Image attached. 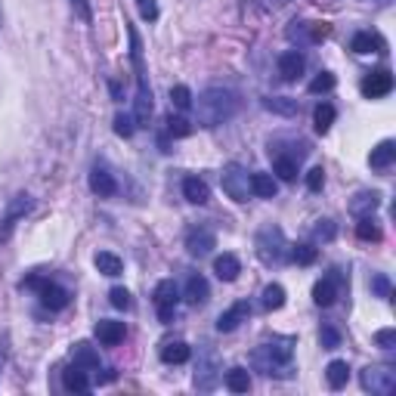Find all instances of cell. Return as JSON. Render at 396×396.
Instances as JSON below:
<instances>
[{"label":"cell","mask_w":396,"mask_h":396,"mask_svg":"<svg viewBox=\"0 0 396 396\" xmlns=\"http://www.w3.org/2000/svg\"><path fill=\"white\" fill-rule=\"evenodd\" d=\"M322 186H325V171H322V167H313V171L307 174V189L310 192H319Z\"/></svg>","instance_id":"f6af8a7d"},{"label":"cell","mask_w":396,"mask_h":396,"mask_svg":"<svg viewBox=\"0 0 396 396\" xmlns=\"http://www.w3.org/2000/svg\"><path fill=\"white\" fill-rule=\"evenodd\" d=\"M350 50H353V53H359V56H366V53H381V50H384V40L378 38V35H372V31H359V35H353Z\"/></svg>","instance_id":"2e32d148"},{"label":"cell","mask_w":396,"mask_h":396,"mask_svg":"<svg viewBox=\"0 0 396 396\" xmlns=\"http://www.w3.org/2000/svg\"><path fill=\"white\" fill-rule=\"evenodd\" d=\"M313 235L319 242H332L334 235H338V230H334V223L332 220H319L316 226H313Z\"/></svg>","instance_id":"b9f144b4"},{"label":"cell","mask_w":396,"mask_h":396,"mask_svg":"<svg viewBox=\"0 0 396 396\" xmlns=\"http://www.w3.org/2000/svg\"><path fill=\"white\" fill-rule=\"evenodd\" d=\"M128 35H130V62H133V72H137V112H133V121H137L140 128H149L152 87H149V78H146V65H142V44H140L137 28H128Z\"/></svg>","instance_id":"7a4b0ae2"},{"label":"cell","mask_w":396,"mask_h":396,"mask_svg":"<svg viewBox=\"0 0 396 396\" xmlns=\"http://www.w3.org/2000/svg\"><path fill=\"white\" fill-rule=\"evenodd\" d=\"M137 10H140V16L146 22H155L158 19V4H155V0H137Z\"/></svg>","instance_id":"ee69618b"},{"label":"cell","mask_w":396,"mask_h":396,"mask_svg":"<svg viewBox=\"0 0 396 396\" xmlns=\"http://www.w3.org/2000/svg\"><path fill=\"white\" fill-rule=\"evenodd\" d=\"M313 124H316V133H328L332 130V124H334V106H316V112H313Z\"/></svg>","instance_id":"f546056e"},{"label":"cell","mask_w":396,"mask_h":396,"mask_svg":"<svg viewBox=\"0 0 396 396\" xmlns=\"http://www.w3.org/2000/svg\"><path fill=\"white\" fill-rule=\"evenodd\" d=\"M393 158H396V142L393 140H384V142H378V146L372 149V155H368V164L378 167V171H384V167L393 164Z\"/></svg>","instance_id":"ac0fdd59"},{"label":"cell","mask_w":396,"mask_h":396,"mask_svg":"<svg viewBox=\"0 0 396 396\" xmlns=\"http://www.w3.org/2000/svg\"><path fill=\"white\" fill-rule=\"evenodd\" d=\"M183 196H186V201H192V205H208L210 189L205 180H198V176H186V180H183Z\"/></svg>","instance_id":"e0dca14e"},{"label":"cell","mask_w":396,"mask_h":396,"mask_svg":"<svg viewBox=\"0 0 396 396\" xmlns=\"http://www.w3.org/2000/svg\"><path fill=\"white\" fill-rule=\"evenodd\" d=\"M285 307V288L282 285H266L264 288V310H282Z\"/></svg>","instance_id":"d6a6232c"},{"label":"cell","mask_w":396,"mask_h":396,"mask_svg":"<svg viewBox=\"0 0 396 396\" xmlns=\"http://www.w3.org/2000/svg\"><path fill=\"white\" fill-rule=\"evenodd\" d=\"M291 353H294V338H273L257 347L254 366L264 368V375H282L279 368L291 366Z\"/></svg>","instance_id":"3957f363"},{"label":"cell","mask_w":396,"mask_h":396,"mask_svg":"<svg viewBox=\"0 0 396 396\" xmlns=\"http://www.w3.org/2000/svg\"><path fill=\"white\" fill-rule=\"evenodd\" d=\"M264 108L273 115H282V118H294L298 115V99H288V96H269L264 99Z\"/></svg>","instance_id":"cb8c5ba5"},{"label":"cell","mask_w":396,"mask_h":396,"mask_svg":"<svg viewBox=\"0 0 396 396\" xmlns=\"http://www.w3.org/2000/svg\"><path fill=\"white\" fill-rule=\"evenodd\" d=\"M108 90H112V96H115V99H124V94H121V84H118V81L108 84Z\"/></svg>","instance_id":"c3c4849f"},{"label":"cell","mask_w":396,"mask_h":396,"mask_svg":"<svg viewBox=\"0 0 396 396\" xmlns=\"http://www.w3.org/2000/svg\"><path fill=\"white\" fill-rule=\"evenodd\" d=\"M375 344L381 350H390L396 344V332H393V328H381V332H375Z\"/></svg>","instance_id":"7dc6e473"},{"label":"cell","mask_w":396,"mask_h":396,"mask_svg":"<svg viewBox=\"0 0 396 396\" xmlns=\"http://www.w3.org/2000/svg\"><path fill=\"white\" fill-rule=\"evenodd\" d=\"M28 288H38L40 291V303H44L47 310H65L69 307V291L65 288H59V285L53 282H44V279H38V276H31L28 282Z\"/></svg>","instance_id":"52a82bcc"},{"label":"cell","mask_w":396,"mask_h":396,"mask_svg":"<svg viewBox=\"0 0 396 396\" xmlns=\"http://www.w3.org/2000/svg\"><path fill=\"white\" fill-rule=\"evenodd\" d=\"M74 366H81V368H96L99 366V356L94 353V347L90 344H74Z\"/></svg>","instance_id":"4dcf8cb0"},{"label":"cell","mask_w":396,"mask_h":396,"mask_svg":"<svg viewBox=\"0 0 396 396\" xmlns=\"http://www.w3.org/2000/svg\"><path fill=\"white\" fill-rule=\"evenodd\" d=\"M94 264H96L99 273L108 276V279H115V276L124 273V260L118 254H112V251H99V254L94 257Z\"/></svg>","instance_id":"d6986e66"},{"label":"cell","mask_w":396,"mask_h":396,"mask_svg":"<svg viewBox=\"0 0 396 396\" xmlns=\"http://www.w3.org/2000/svg\"><path fill=\"white\" fill-rule=\"evenodd\" d=\"M359 90H362V96L366 99H381L387 96L393 90V74L390 72H372V74H366L359 84Z\"/></svg>","instance_id":"9c48e42d"},{"label":"cell","mask_w":396,"mask_h":396,"mask_svg":"<svg viewBox=\"0 0 396 396\" xmlns=\"http://www.w3.org/2000/svg\"><path fill=\"white\" fill-rule=\"evenodd\" d=\"M90 189H94L99 198H112L118 192V183L106 167H94V171H90Z\"/></svg>","instance_id":"4fadbf2b"},{"label":"cell","mask_w":396,"mask_h":396,"mask_svg":"<svg viewBox=\"0 0 396 396\" xmlns=\"http://www.w3.org/2000/svg\"><path fill=\"white\" fill-rule=\"evenodd\" d=\"M62 387H65V390H72V393H84V390H90L87 372H84L81 366L65 368V372H62Z\"/></svg>","instance_id":"7402d4cb"},{"label":"cell","mask_w":396,"mask_h":396,"mask_svg":"<svg viewBox=\"0 0 396 396\" xmlns=\"http://www.w3.org/2000/svg\"><path fill=\"white\" fill-rule=\"evenodd\" d=\"M189 356H192V350H189V344H183V341H167L162 347V362H167V366H180V362H186Z\"/></svg>","instance_id":"44dd1931"},{"label":"cell","mask_w":396,"mask_h":396,"mask_svg":"<svg viewBox=\"0 0 396 396\" xmlns=\"http://www.w3.org/2000/svg\"><path fill=\"white\" fill-rule=\"evenodd\" d=\"M108 300H112L115 310H130V307H133L128 288H112V291H108Z\"/></svg>","instance_id":"f35d334b"},{"label":"cell","mask_w":396,"mask_h":396,"mask_svg":"<svg viewBox=\"0 0 396 396\" xmlns=\"http://www.w3.org/2000/svg\"><path fill=\"white\" fill-rule=\"evenodd\" d=\"M334 90V74L332 72H319L313 81H310V94H328Z\"/></svg>","instance_id":"d590c367"},{"label":"cell","mask_w":396,"mask_h":396,"mask_svg":"<svg viewBox=\"0 0 396 396\" xmlns=\"http://www.w3.org/2000/svg\"><path fill=\"white\" fill-rule=\"evenodd\" d=\"M235 112H239V96H235L232 90L208 87L205 94L198 96V124L201 128H217V124L230 121Z\"/></svg>","instance_id":"6da1fadb"},{"label":"cell","mask_w":396,"mask_h":396,"mask_svg":"<svg viewBox=\"0 0 396 396\" xmlns=\"http://www.w3.org/2000/svg\"><path fill=\"white\" fill-rule=\"evenodd\" d=\"M254 248H257V257L264 260V264H282V260L288 257V251H285L288 242H285V232L279 226H264L254 239Z\"/></svg>","instance_id":"277c9868"},{"label":"cell","mask_w":396,"mask_h":396,"mask_svg":"<svg viewBox=\"0 0 396 396\" xmlns=\"http://www.w3.org/2000/svg\"><path fill=\"white\" fill-rule=\"evenodd\" d=\"M124 334H128L124 322H115V319H103V322H96V338H99L103 347H115V344H121Z\"/></svg>","instance_id":"7c38bea8"},{"label":"cell","mask_w":396,"mask_h":396,"mask_svg":"<svg viewBox=\"0 0 396 396\" xmlns=\"http://www.w3.org/2000/svg\"><path fill=\"white\" fill-rule=\"evenodd\" d=\"M115 133L118 137H133V118L130 115H115Z\"/></svg>","instance_id":"7bdbcfd3"},{"label":"cell","mask_w":396,"mask_h":396,"mask_svg":"<svg viewBox=\"0 0 396 396\" xmlns=\"http://www.w3.org/2000/svg\"><path fill=\"white\" fill-rule=\"evenodd\" d=\"M372 291L378 294V298H390V279H387L384 273L372 276Z\"/></svg>","instance_id":"bcb514c9"},{"label":"cell","mask_w":396,"mask_h":396,"mask_svg":"<svg viewBox=\"0 0 396 396\" xmlns=\"http://www.w3.org/2000/svg\"><path fill=\"white\" fill-rule=\"evenodd\" d=\"M214 273H217V279H220V282H235V279H239V273H242L239 257H235V254H220L214 260Z\"/></svg>","instance_id":"9a60e30c"},{"label":"cell","mask_w":396,"mask_h":396,"mask_svg":"<svg viewBox=\"0 0 396 396\" xmlns=\"http://www.w3.org/2000/svg\"><path fill=\"white\" fill-rule=\"evenodd\" d=\"M186 248H189V254L205 257L217 248V235L210 232L208 226H192V230L186 232Z\"/></svg>","instance_id":"30bf717a"},{"label":"cell","mask_w":396,"mask_h":396,"mask_svg":"<svg viewBox=\"0 0 396 396\" xmlns=\"http://www.w3.org/2000/svg\"><path fill=\"white\" fill-rule=\"evenodd\" d=\"M334 298H338V288H334V279H322L313 285V300L319 307H332Z\"/></svg>","instance_id":"83f0119b"},{"label":"cell","mask_w":396,"mask_h":396,"mask_svg":"<svg viewBox=\"0 0 396 396\" xmlns=\"http://www.w3.org/2000/svg\"><path fill=\"white\" fill-rule=\"evenodd\" d=\"M25 210H31V198L28 196H16L13 198V205H10V210H6V220H4V230H0V242L10 235V230H13V223L19 220V217L25 214Z\"/></svg>","instance_id":"ffe728a7"},{"label":"cell","mask_w":396,"mask_h":396,"mask_svg":"<svg viewBox=\"0 0 396 396\" xmlns=\"http://www.w3.org/2000/svg\"><path fill=\"white\" fill-rule=\"evenodd\" d=\"M251 316V307H248V300H239V303H232L226 313H220V319H217V332H235L245 319Z\"/></svg>","instance_id":"8fae6325"},{"label":"cell","mask_w":396,"mask_h":396,"mask_svg":"<svg viewBox=\"0 0 396 396\" xmlns=\"http://www.w3.org/2000/svg\"><path fill=\"white\" fill-rule=\"evenodd\" d=\"M72 4V10H74V16L84 22V25H90L94 22V10H90V0H69Z\"/></svg>","instance_id":"60d3db41"},{"label":"cell","mask_w":396,"mask_h":396,"mask_svg":"<svg viewBox=\"0 0 396 396\" xmlns=\"http://www.w3.org/2000/svg\"><path fill=\"white\" fill-rule=\"evenodd\" d=\"M279 74L285 81H298L303 74V56L298 53V50H288V53L279 56Z\"/></svg>","instance_id":"5bb4252c"},{"label":"cell","mask_w":396,"mask_h":396,"mask_svg":"<svg viewBox=\"0 0 396 396\" xmlns=\"http://www.w3.org/2000/svg\"><path fill=\"white\" fill-rule=\"evenodd\" d=\"M186 298L189 303H205L210 298V288H208V279L205 276H189L186 282Z\"/></svg>","instance_id":"d4e9b609"},{"label":"cell","mask_w":396,"mask_h":396,"mask_svg":"<svg viewBox=\"0 0 396 396\" xmlns=\"http://www.w3.org/2000/svg\"><path fill=\"white\" fill-rule=\"evenodd\" d=\"M251 196L273 198L276 196V180L269 174H251Z\"/></svg>","instance_id":"484cf974"},{"label":"cell","mask_w":396,"mask_h":396,"mask_svg":"<svg viewBox=\"0 0 396 396\" xmlns=\"http://www.w3.org/2000/svg\"><path fill=\"white\" fill-rule=\"evenodd\" d=\"M359 381H362V390H372V393H381V396L396 390V372L387 368V366H368L366 372L359 375Z\"/></svg>","instance_id":"5b68a950"},{"label":"cell","mask_w":396,"mask_h":396,"mask_svg":"<svg viewBox=\"0 0 396 396\" xmlns=\"http://www.w3.org/2000/svg\"><path fill=\"white\" fill-rule=\"evenodd\" d=\"M223 192L232 201H248V196H251V176H248V171H242L239 164L226 167V171H223Z\"/></svg>","instance_id":"8992f818"},{"label":"cell","mask_w":396,"mask_h":396,"mask_svg":"<svg viewBox=\"0 0 396 396\" xmlns=\"http://www.w3.org/2000/svg\"><path fill=\"white\" fill-rule=\"evenodd\" d=\"M291 260H294V264H300V266H310L316 260V248L313 245H298L291 251Z\"/></svg>","instance_id":"74e56055"},{"label":"cell","mask_w":396,"mask_h":396,"mask_svg":"<svg viewBox=\"0 0 396 396\" xmlns=\"http://www.w3.org/2000/svg\"><path fill=\"white\" fill-rule=\"evenodd\" d=\"M171 103L186 112V108L192 106V90L186 87V84H176V87H171Z\"/></svg>","instance_id":"e575fe53"},{"label":"cell","mask_w":396,"mask_h":396,"mask_svg":"<svg viewBox=\"0 0 396 396\" xmlns=\"http://www.w3.org/2000/svg\"><path fill=\"white\" fill-rule=\"evenodd\" d=\"M319 341H322V347H325V350H334V347H341V334H338V328L325 325L322 332H319Z\"/></svg>","instance_id":"ab89813d"},{"label":"cell","mask_w":396,"mask_h":396,"mask_svg":"<svg viewBox=\"0 0 396 396\" xmlns=\"http://www.w3.org/2000/svg\"><path fill=\"white\" fill-rule=\"evenodd\" d=\"M176 300H180V294H176V285L171 279L155 285V307H158V319H162V322H171L174 319Z\"/></svg>","instance_id":"ba28073f"},{"label":"cell","mask_w":396,"mask_h":396,"mask_svg":"<svg viewBox=\"0 0 396 396\" xmlns=\"http://www.w3.org/2000/svg\"><path fill=\"white\" fill-rule=\"evenodd\" d=\"M356 235H359V239H366V242H378V239H381V226H378L372 217H359Z\"/></svg>","instance_id":"836d02e7"},{"label":"cell","mask_w":396,"mask_h":396,"mask_svg":"<svg viewBox=\"0 0 396 396\" xmlns=\"http://www.w3.org/2000/svg\"><path fill=\"white\" fill-rule=\"evenodd\" d=\"M325 375H328V384H332L334 390H341V387L347 384V378H350V366L344 359H334V362H328Z\"/></svg>","instance_id":"4316f807"},{"label":"cell","mask_w":396,"mask_h":396,"mask_svg":"<svg viewBox=\"0 0 396 396\" xmlns=\"http://www.w3.org/2000/svg\"><path fill=\"white\" fill-rule=\"evenodd\" d=\"M378 205H381V196H378V192H359V196L350 201V210L356 217H372V210Z\"/></svg>","instance_id":"603a6c76"},{"label":"cell","mask_w":396,"mask_h":396,"mask_svg":"<svg viewBox=\"0 0 396 396\" xmlns=\"http://www.w3.org/2000/svg\"><path fill=\"white\" fill-rule=\"evenodd\" d=\"M226 387H230L232 393H248L251 390V375L245 368H230L226 372Z\"/></svg>","instance_id":"f1b7e54d"},{"label":"cell","mask_w":396,"mask_h":396,"mask_svg":"<svg viewBox=\"0 0 396 396\" xmlns=\"http://www.w3.org/2000/svg\"><path fill=\"white\" fill-rule=\"evenodd\" d=\"M167 133H171V137H189L192 133V124L186 121V118H167Z\"/></svg>","instance_id":"8d00e7d4"},{"label":"cell","mask_w":396,"mask_h":396,"mask_svg":"<svg viewBox=\"0 0 396 396\" xmlns=\"http://www.w3.org/2000/svg\"><path fill=\"white\" fill-rule=\"evenodd\" d=\"M273 171L279 174L285 183H291L294 176H298V162H294V158H288V155H276L273 158Z\"/></svg>","instance_id":"1f68e13d"}]
</instances>
